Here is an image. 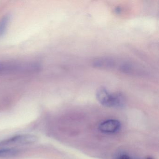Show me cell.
Instances as JSON below:
<instances>
[{
    "label": "cell",
    "instance_id": "ba28073f",
    "mask_svg": "<svg viewBox=\"0 0 159 159\" xmlns=\"http://www.w3.org/2000/svg\"><path fill=\"white\" fill-rule=\"evenodd\" d=\"M117 159H133L130 156L125 154H123L120 156V157H118Z\"/></svg>",
    "mask_w": 159,
    "mask_h": 159
},
{
    "label": "cell",
    "instance_id": "8992f818",
    "mask_svg": "<svg viewBox=\"0 0 159 159\" xmlns=\"http://www.w3.org/2000/svg\"><path fill=\"white\" fill-rule=\"evenodd\" d=\"M17 149H0V158L12 157L18 154Z\"/></svg>",
    "mask_w": 159,
    "mask_h": 159
},
{
    "label": "cell",
    "instance_id": "52a82bcc",
    "mask_svg": "<svg viewBox=\"0 0 159 159\" xmlns=\"http://www.w3.org/2000/svg\"><path fill=\"white\" fill-rule=\"evenodd\" d=\"M10 19V16L6 15L0 20V37H2L5 33Z\"/></svg>",
    "mask_w": 159,
    "mask_h": 159
},
{
    "label": "cell",
    "instance_id": "277c9868",
    "mask_svg": "<svg viewBox=\"0 0 159 159\" xmlns=\"http://www.w3.org/2000/svg\"><path fill=\"white\" fill-rule=\"evenodd\" d=\"M92 66L102 70H111L119 68V65L113 57L110 56L98 57L92 61Z\"/></svg>",
    "mask_w": 159,
    "mask_h": 159
},
{
    "label": "cell",
    "instance_id": "5b68a950",
    "mask_svg": "<svg viewBox=\"0 0 159 159\" xmlns=\"http://www.w3.org/2000/svg\"><path fill=\"white\" fill-rule=\"evenodd\" d=\"M121 125L117 120H109L101 123L98 129L100 132L106 134H113L120 130Z\"/></svg>",
    "mask_w": 159,
    "mask_h": 159
},
{
    "label": "cell",
    "instance_id": "7a4b0ae2",
    "mask_svg": "<svg viewBox=\"0 0 159 159\" xmlns=\"http://www.w3.org/2000/svg\"><path fill=\"white\" fill-rule=\"evenodd\" d=\"M40 68L37 63L0 62V75L31 73L39 71Z\"/></svg>",
    "mask_w": 159,
    "mask_h": 159
},
{
    "label": "cell",
    "instance_id": "9c48e42d",
    "mask_svg": "<svg viewBox=\"0 0 159 159\" xmlns=\"http://www.w3.org/2000/svg\"><path fill=\"white\" fill-rule=\"evenodd\" d=\"M148 159H152V158H148Z\"/></svg>",
    "mask_w": 159,
    "mask_h": 159
},
{
    "label": "cell",
    "instance_id": "6da1fadb",
    "mask_svg": "<svg viewBox=\"0 0 159 159\" xmlns=\"http://www.w3.org/2000/svg\"><path fill=\"white\" fill-rule=\"evenodd\" d=\"M98 101L103 106L110 107L121 108L125 104V98L121 92L110 93L105 86H99L96 92Z\"/></svg>",
    "mask_w": 159,
    "mask_h": 159
},
{
    "label": "cell",
    "instance_id": "3957f363",
    "mask_svg": "<svg viewBox=\"0 0 159 159\" xmlns=\"http://www.w3.org/2000/svg\"><path fill=\"white\" fill-rule=\"evenodd\" d=\"M36 136L30 134H20L0 141V149H17L21 146L33 144L37 141Z\"/></svg>",
    "mask_w": 159,
    "mask_h": 159
}]
</instances>
